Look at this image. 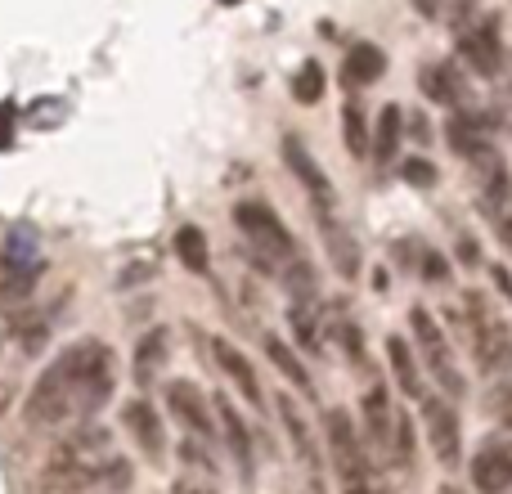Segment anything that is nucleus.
Wrapping results in <instances>:
<instances>
[{"mask_svg":"<svg viewBox=\"0 0 512 494\" xmlns=\"http://www.w3.org/2000/svg\"><path fill=\"white\" fill-rule=\"evenodd\" d=\"M279 423H283V432H288L292 454H297V463H301V472H306L310 490L324 494V459H319L315 432L306 427V418H301V409H297V400H292V396H279Z\"/></svg>","mask_w":512,"mask_h":494,"instance_id":"6e6552de","label":"nucleus"},{"mask_svg":"<svg viewBox=\"0 0 512 494\" xmlns=\"http://www.w3.org/2000/svg\"><path fill=\"white\" fill-rule=\"evenodd\" d=\"M342 135H346V149L351 158H369V126H364V108L360 104H346L342 108Z\"/></svg>","mask_w":512,"mask_h":494,"instance_id":"a878e982","label":"nucleus"},{"mask_svg":"<svg viewBox=\"0 0 512 494\" xmlns=\"http://www.w3.org/2000/svg\"><path fill=\"white\" fill-rule=\"evenodd\" d=\"M400 135H405V108L387 104L382 108V117H378V140H373V153H378L382 167L400 153Z\"/></svg>","mask_w":512,"mask_h":494,"instance_id":"5701e85b","label":"nucleus"},{"mask_svg":"<svg viewBox=\"0 0 512 494\" xmlns=\"http://www.w3.org/2000/svg\"><path fill=\"white\" fill-rule=\"evenodd\" d=\"M382 72H387V54H382L373 41H355L351 50H346V63H342L346 86H373Z\"/></svg>","mask_w":512,"mask_h":494,"instance_id":"dca6fc26","label":"nucleus"},{"mask_svg":"<svg viewBox=\"0 0 512 494\" xmlns=\"http://www.w3.org/2000/svg\"><path fill=\"white\" fill-rule=\"evenodd\" d=\"M490 409H495V418L512 432V382H504V387L490 396Z\"/></svg>","mask_w":512,"mask_h":494,"instance_id":"7c9ffc66","label":"nucleus"},{"mask_svg":"<svg viewBox=\"0 0 512 494\" xmlns=\"http://www.w3.org/2000/svg\"><path fill=\"white\" fill-rule=\"evenodd\" d=\"M360 414H364V432H369V441L378 445L382 454H391V436H396V414H400V409H391L387 387H369V391H364Z\"/></svg>","mask_w":512,"mask_h":494,"instance_id":"2eb2a0df","label":"nucleus"},{"mask_svg":"<svg viewBox=\"0 0 512 494\" xmlns=\"http://www.w3.org/2000/svg\"><path fill=\"white\" fill-rule=\"evenodd\" d=\"M234 225H239V234L252 243V256L265 270L297 265V239L283 230V221L265 203H239L234 207Z\"/></svg>","mask_w":512,"mask_h":494,"instance_id":"39448f33","label":"nucleus"},{"mask_svg":"<svg viewBox=\"0 0 512 494\" xmlns=\"http://www.w3.org/2000/svg\"><path fill=\"white\" fill-rule=\"evenodd\" d=\"M418 90H423L432 104H459V95H463L450 63H427V68L418 72Z\"/></svg>","mask_w":512,"mask_h":494,"instance_id":"aec40b11","label":"nucleus"},{"mask_svg":"<svg viewBox=\"0 0 512 494\" xmlns=\"http://www.w3.org/2000/svg\"><path fill=\"white\" fill-rule=\"evenodd\" d=\"M337 333H342V346H346V351H351V360H355V364H364V342H360V328H355V324H342V328H337Z\"/></svg>","mask_w":512,"mask_h":494,"instance_id":"2f4dec72","label":"nucleus"},{"mask_svg":"<svg viewBox=\"0 0 512 494\" xmlns=\"http://www.w3.org/2000/svg\"><path fill=\"white\" fill-rule=\"evenodd\" d=\"M167 400H171V414H176L180 423H185L189 432L198 436V441L216 436V427H212V405H216V400L207 405V396H203V391H198L189 378H176V382H171V387H167Z\"/></svg>","mask_w":512,"mask_h":494,"instance_id":"f8f14e48","label":"nucleus"},{"mask_svg":"<svg viewBox=\"0 0 512 494\" xmlns=\"http://www.w3.org/2000/svg\"><path fill=\"white\" fill-rule=\"evenodd\" d=\"M212 355H216V364L225 369V378H230L234 387L243 391V400L261 409V405H265V396H261V382H256V369L248 364V355H243L234 342H225V337H212Z\"/></svg>","mask_w":512,"mask_h":494,"instance_id":"4468645a","label":"nucleus"},{"mask_svg":"<svg viewBox=\"0 0 512 494\" xmlns=\"http://www.w3.org/2000/svg\"><path fill=\"white\" fill-rule=\"evenodd\" d=\"M423 423H427V441L441 468H459L463 459V432H459V414L445 396H423Z\"/></svg>","mask_w":512,"mask_h":494,"instance_id":"0eeeda50","label":"nucleus"},{"mask_svg":"<svg viewBox=\"0 0 512 494\" xmlns=\"http://www.w3.org/2000/svg\"><path fill=\"white\" fill-rule=\"evenodd\" d=\"M176 252H180V261H185V270H194V274L207 270V234L198 230V225H185V230L176 234Z\"/></svg>","mask_w":512,"mask_h":494,"instance_id":"bb28decb","label":"nucleus"},{"mask_svg":"<svg viewBox=\"0 0 512 494\" xmlns=\"http://www.w3.org/2000/svg\"><path fill=\"white\" fill-rule=\"evenodd\" d=\"M176 494H216V490H203V486H189V481H180Z\"/></svg>","mask_w":512,"mask_h":494,"instance_id":"f704fd0d","label":"nucleus"},{"mask_svg":"<svg viewBox=\"0 0 512 494\" xmlns=\"http://www.w3.org/2000/svg\"><path fill=\"white\" fill-rule=\"evenodd\" d=\"M414 9L423 18H436V9H441V0H414Z\"/></svg>","mask_w":512,"mask_h":494,"instance_id":"72a5a7b5","label":"nucleus"},{"mask_svg":"<svg viewBox=\"0 0 512 494\" xmlns=\"http://www.w3.org/2000/svg\"><path fill=\"white\" fill-rule=\"evenodd\" d=\"M472 486L477 494H508L512 490V441H486L472 459Z\"/></svg>","mask_w":512,"mask_h":494,"instance_id":"9b49d317","label":"nucleus"},{"mask_svg":"<svg viewBox=\"0 0 512 494\" xmlns=\"http://www.w3.org/2000/svg\"><path fill=\"white\" fill-rule=\"evenodd\" d=\"M463 324H468V346H472V355H477L481 373L512 369V333L504 328V319L486 306L481 292L463 297Z\"/></svg>","mask_w":512,"mask_h":494,"instance_id":"20e7f679","label":"nucleus"},{"mask_svg":"<svg viewBox=\"0 0 512 494\" xmlns=\"http://www.w3.org/2000/svg\"><path fill=\"white\" fill-rule=\"evenodd\" d=\"M324 68H319L315 59H306L297 68V77H292V99H297V104H319V99H324Z\"/></svg>","mask_w":512,"mask_h":494,"instance_id":"393cba45","label":"nucleus"},{"mask_svg":"<svg viewBox=\"0 0 512 494\" xmlns=\"http://www.w3.org/2000/svg\"><path fill=\"white\" fill-rule=\"evenodd\" d=\"M445 135H450L454 153H463V158H472V162H490V140H486V131L477 126V117L454 113L450 122H445Z\"/></svg>","mask_w":512,"mask_h":494,"instance_id":"6ab92c4d","label":"nucleus"},{"mask_svg":"<svg viewBox=\"0 0 512 494\" xmlns=\"http://www.w3.org/2000/svg\"><path fill=\"white\" fill-rule=\"evenodd\" d=\"M319 225H324V243H328V256H333L337 274H342V279H355V270H360V247H355L351 234L337 225V212H319Z\"/></svg>","mask_w":512,"mask_h":494,"instance_id":"f3484780","label":"nucleus"},{"mask_svg":"<svg viewBox=\"0 0 512 494\" xmlns=\"http://www.w3.org/2000/svg\"><path fill=\"white\" fill-rule=\"evenodd\" d=\"M216 418H221L225 436H230V450H234V459L243 463V472H252V436H248V427H243L239 409H234L225 396H216Z\"/></svg>","mask_w":512,"mask_h":494,"instance_id":"4be33fe9","label":"nucleus"},{"mask_svg":"<svg viewBox=\"0 0 512 494\" xmlns=\"http://www.w3.org/2000/svg\"><path fill=\"white\" fill-rule=\"evenodd\" d=\"M283 162H288V171L301 180V185H306L310 203H315L319 212H337V194H333V185H328L324 167H319V162L301 149L297 135H288V140H283Z\"/></svg>","mask_w":512,"mask_h":494,"instance_id":"9d476101","label":"nucleus"},{"mask_svg":"<svg viewBox=\"0 0 512 494\" xmlns=\"http://www.w3.org/2000/svg\"><path fill=\"white\" fill-rule=\"evenodd\" d=\"M117 387V355L99 337H81V342L63 346L54 364L36 378L27 391V423L59 432V427H86L99 409L113 400Z\"/></svg>","mask_w":512,"mask_h":494,"instance_id":"f257e3e1","label":"nucleus"},{"mask_svg":"<svg viewBox=\"0 0 512 494\" xmlns=\"http://www.w3.org/2000/svg\"><path fill=\"white\" fill-rule=\"evenodd\" d=\"M396 468H414V423L405 414H396V436H391V454H387Z\"/></svg>","mask_w":512,"mask_h":494,"instance_id":"cd10ccee","label":"nucleus"},{"mask_svg":"<svg viewBox=\"0 0 512 494\" xmlns=\"http://www.w3.org/2000/svg\"><path fill=\"white\" fill-rule=\"evenodd\" d=\"M221 5H243V0H221Z\"/></svg>","mask_w":512,"mask_h":494,"instance_id":"e433bc0d","label":"nucleus"},{"mask_svg":"<svg viewBox=\"0 0 512 494\" xmlns=\"http://www.w3.org/2000/svg\"><path fill=\"white\" fill-rule=\"evenodd\" d=\"M122 423H126V432H131L135 450H140L144 459H149V463L167 459V432H162V418H158V409H153L149 400H144V396L126 400V405H122Z\"/></svg>","mask_w":512,"mask_h":494,"instance_id":"1a4fd4ad","label":"nucleus"},{"mask_svg":"<svg viewBox=\"0 0 512 494\" xmlns=\"http://www.w3.org/2000/svg\"><path fill=\"white\" fill-rule=\"evenodd\" d=\"M324 436H328V459H333L337 477H342L346 494H382L373 486V468H369V454H364L360 436L351 427V414L346 409H328L324 414Z\"/></svg>","mask_w":512,"mask_h":494,"instance_id":"7ed1b4c3","label":"nucleus"},{"mask_svg":"<svg viewBox=\"0 0 512 494\" xmlns=\"http://www.w3.org/2000/svg\"><path fill=\"white\" fill-rule=\"evenodd\" d=\"M387 360H391V373H396V387L405 391L409 400H423V369H418L414 351H409L405 337H387Z\"/></svg>","mask_w":512,"mask_h":494,"instance_id":"a211bd4d","label":"nucleus"},{"mask_svg":"<svg viewBox=\"0 0 512 494\" xmlns=\"http://www.w3.org/2000/svg\"><path fill=\"white\" fill-rule=\"evenodd\" d=\"M495 230H499V239H504V247H512V212L495 216Z\"/></svg>","mask_w":512,"mask_h":494,"instance_id":"473e14b6","label":"nucleus"},{"mask_svg":"<svg viewBox=\"0 0 512 494\" xmlns=\"http://www.w3.org/2000/svg\"><path fill=\"white\" fill-rule=\"evenodd\" d=\"M436 494H463V490H454V486H441V490H436Z\"/></svg>","mask_w":512,"mask_h":494,"instance_id":"c9c22d12","label":"nucleus"},{"mask_svg":"<svg viewBox=\"0 0 512 494\" xmlns=\"http://www.w3.org/2000/svg\"><path fill=\"white\" fill-rule=\"evenodd\" d=\"M45 490L50 494H86V490H104V486H122L126 481V463L113 450L104 427H81V432L63 436L54 445L50 463L41 472Z\"/></svg>","mask_w":512,"mask_h":494,"instance_id":"f03ea898","label":"nucleus"},{"mask_svg":"<svg viewBox=\"0 0 512 494\" xmlns=\"http://www.w3.org/2000/svg\"><path fill=\"white\" fill-rule=\"evenodd\" d=\"M162 355H167V328H153V333L144 337L140 346H135V378L149 382L153 373H158Z\"/></svg>","mask_w":512,"mask_h":494,"instance_id":"b1692460","label":"nucleus"},{"mask_svg":"<svg viewBox=\"0 0 512 494\" xmlns=\"http://www.w3.org/2000/svg\"><path fill=\"white\" fill-rule=\"evenodd\" d=\"M292 328H297V337H301V346H306V351H319V346H324V337H319V319H315V310L292 306Z\"/></svg>","mask_w":512,"mask_h":494,"instance_id":"c85d7f7f","label":"nucleus"},{"mask_svg":"<svg viewBox=\"0 0 512 494\" xmlns=\"http://www.w3.org/2000/svg\"><path fill=\"white\" fill-rule=\"evenodd\" d=\"M400 171H405V180H409V185H418V189H432L436 185V167L427 158H409Z\"/></svg>","mask_w":512,"mask_h":494,"instance_id":"c756f323","label":"nucleus"},{"mask_svg":"<svg viewBox=\"0 0 512 494\" xmlns=\"http://www.w3.org/2000/svg\"><path fill=\"white\" fill-rule=\"evenodd\" d=\"M409 328H414V342H418V351H423V364H427V373L441 382V391L445 396H463L468 382H463V373L454 369V351H450V342H445L441 324L432 319V310L414 306L409 310Z\"/></svg>","mask_w":512,"mask_h":494,"instance_id":"423d86ee","label":"nucleus"},{"mask_svg":"<svg viewBox=\"0 0 512 494\" xmlns=\"http://www.w3.org/2000/svg\"><path fill=\"white\" fill-rule=\"evenodd\" d=\"M265 355H270V364H274V369H279L297 391H306V396L315 391V378H310V369L297 360V355H292V346H288V342H279V337L270 333V337H265Z\"/></svg>","mask_w":512,"mask_h":494,"instance_id":"412c9836","label":"nucleus"},{"mask_svg":"<svg viewBox=\"0 0 512 494\" xmlns=\"http://www.w3.org/2000/svg\"><path fill=\"white\" fill-rule=\"evenodd\" d=\"M459 50H463V59H468V68L477 72V77H495L499 72V63H504V45H499V27L490 23H477L472 32H463V41H459Z\"/></svg>","mask_w":512,"mask_h":494,"instance_id":"ddd939ff","label":"nucleus"}]
</instances>
